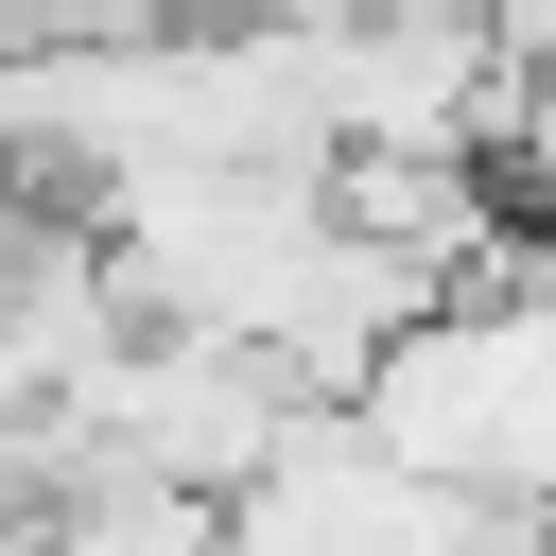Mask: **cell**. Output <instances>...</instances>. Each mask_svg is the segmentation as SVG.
<instances>
[{
	"instance_id": "6da1fadb",
	"label": "cell",
	"mask_w": 556,
	"mask_h": 556,
	"mask_svg": "<svg viewBox=\"0 0 556 556\" xmlns=\"http://www.w3.org/2000/svg\"><path fill=\"white\" fill-rule=\"evenodd\" d=\"M365 434H400L417 469H452L469 504H556V278H469L417 295L365 348Z\"/></svg>"
}]
</instances>
